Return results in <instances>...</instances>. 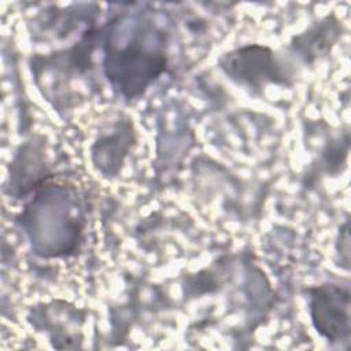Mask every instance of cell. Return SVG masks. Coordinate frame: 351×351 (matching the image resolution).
I'll return each mask as SVG.
<instances>
[{
	"instance_id": "1",
	"label": "cell",
	"mask_w": 351,
	"mask_h": 351,
	"mask_svg": "<svg viewBox=\"0 0 351 351\" xmlns=\"http://www.w3.org/2000/svg\"><path fill=\"white\" fill-rule=\"evenodd\" d=\"M103 64L108 82L119 95L125 99L138 97L166 70L162 32L151 23L138 22L134 33L123 36L121 43L107 36Z\"/></svg>"
},
{
	"instance_id": "2",
	"label": "cell",
	"mask_w": 351,
	"mask_h": 351,
	"mask_svg": "<svg viewBox=\"0 0 351 351\" xmlns=\"http://www.w3.org/2000/svg\"><path fill=\"white\" fill-rule=\"evenodd\" d=\"M219 69L233 82L251 90L263 89L269 84H292L291 69L273 49L259 44L239 47L223 53L219 59Z\"/></svg>"
},
{
	"instance_id": "3",
	"label": "cell",
	"mask_w": 351,
	"mask_h": 351,
	"mask_svg": "<svg viewBox=\"0 0 351 351\" xmlns=\"http://www.w3.org/2000/svg\"><path fill=\"white\" fill-rule=\"evenodd\" d=\"M308 314L315 332L336 344L350 339V287L325 282L307 289Z\"/></svg>"
},
{
	"instance_id": "4",
	"label": "cell",
	"mask_w": 351,
	"mask_h": 351,
	"mask_svg": "<svg viewBox=\"0 0 351 351\" xmlns=\"http://www.w3.org/2000/svg\"><path fill=\"white\" fill-rule=\"evenodd\" d=\"M130 122H115L110 133H103L92 147L95 166L103 174H115L123 163L133 144V130Z\"/></svg>"
},
{
	"instance_id": "5",
	"label": "cell",
	"mask_w": 351,
	"mask_h": 351,
	"mask_svg": "<svg viewBox=\"0 0 351 351\" xmlns=\"http://www.w3.org/2000/svg\"><path fill=\"white\" fill-rule=\"evenodd\" d=\"M339 32L340 27L337 21H332L329 16H326L307 32L295 36L291 41V48L306 62L314 60L330 49L333 43L337 40Z\"/></svg>"
}]
</instances>
